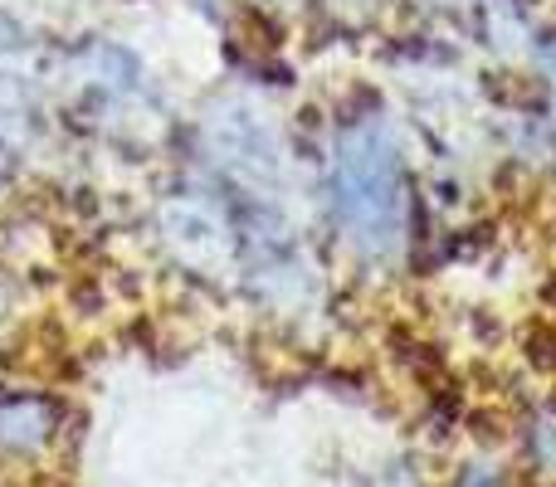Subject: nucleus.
Segmentation results:
<instances>
[{
  "mask_svg": "<svg viewBox=\"0 0 556 487\" xmlns=\"http://www.w3.org/2000/svg\"><path fill=\"white\" fill-rule=\"evenodd\" d=\"M59 424V405L45 395H25V390H0V453L5 459H29L54 439Z\"/></svg>",
  "mask_w": 556,
  "mask_h": 487,
  "instance_id": "f257e3e1",
  "label": "nucleus"
}]
</instances>
